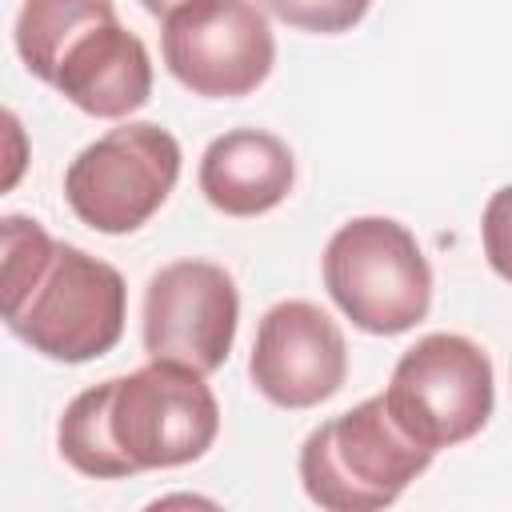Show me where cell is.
<instances>
[{
    "label": "cell",
    "instance_id": "obj_1",
    "mask_svg": "<svg viewBox=\"0 0 512 512\" xmlns=\"http://www.w3.org/2000/svg\"><path fill=\"white\" fill-rule=\"evenodd\" d=\"M0 244L4 324L20 344L60 364H84L120 344L128 288L108 260L16 212L0 220Z\"/></svg>",
    "mask_w": 512,
    "mask_h": 512
},
{
    "label": "cell",
    "instance_id": "obj_2",
    "mask_svg": "<svg viewBox=\"0 0 512 512\" xmlns=\"http://www.w3.org/2000/svg\"><path fill=\"white\" fill-rule=\"evenodd\" d=\"M432 448L412 440L384 404V392L316 424L300 444V484L328 512H376L428 472Z\"/></svg>",
    "mask_w": 512,
    "mask_h": 512
},
{
    "label": "cell",
    "instance_id": "obj_3",
    "mask_svg": "<svg viewBox=\"0 0 512 512\" xmlns=\"http://www.w3.org/2000/svg\"><path fill=\"white\" fill-rule=\"evenodd\" d=\"M324 288L368 336H400L432 308V264L392 216H356L324 244Z\"/></svg>",
    "mask_w": 512,
    "mask_h": 512
},
{
    "label": "cell",
    "instance_id": "obj_4",
    "mask_svg": "<svg viewBox=\"0 0 512 512\" xmlns=\"http://www.w3.org/2000/svg\"><path fill=\"white\" fill-rule=\"evenodd\" d=\"M180 144L152 120H124L80 148L64 168V200L80 224L104 236L144 228L180 180Z\"/></svg>",
    "mask_w": 512,
    "mask_h": 512
},
{
    "label": "cell",
    "instance_id": "obj_5",
    "mask_svg": "<svg viewBox=\"0 0 512 512\" xmlns=\"http://www.w3.org/2000/svg\"><path fill=\"white\" fill-rule=\"evenodd\" d=\"M384 404L424 448H456L472 440L496 408L492 360L464 332H428L400 352Z\"/></svg>",
    "mask_w": 512,
    "mask_h": 512
},
{
    "label": "cell",
    "instance_id": "obj_6",
    "mask_svg": "<svg viewBox=\"0 0 512 512\" xmlns=\"http://www.w3.org/2000/svg\"><path fill=\"white\" fill-rule=\"evenodd\" d=\"M108 428L132 472L184 468L216 444L220 404L204 384V372L148 360L128 376H112Z\"/></svg>",
    "mask_w": 512,
    "mask_h": 512
},
{
    "label": "cell",
    "instance_id": "obj_7",
    "mask_svg": "<svg viewBox=\"0 0 512 512\" xmlns=\"http://www.w3.org/2000/svg\"><path fill=\"white\" fill-rule=\"evenodd\" d=\"M164 68L204 100L256 92L276 64V36L256 0H184L160 16Z\"/></svg>",
    "mask_w": 512,
    "mask_h": 512
},
{
    "label": "cell",
    "instance_id": "obj_8",
    "mask_svg": "<svg viewBox=\"0 0 512 512\" xmlns=\"http://www.w3.org/2000/svg\"><path fill=\"white\" fill-rule=\"evenodd\" d=\"M240 324V292L224 264L172 260L144 288L140 336L148 360H172L204 376L220 372Z\"/></svg>",
    "mask_w": 512,
    "mask_h": 512
},
{
    "label": "cell",
    "instance_id": "obj_9",
    "mask_svg": "<svg viewBox=\"0 0 512 512\" xmlns=\"http://www.w3.org/2000/svg\"><path fill=\"white\" fill-rule=\"evenodd\" d=\"M248 376L268 404L288 412L332 400L348 380V344L340 324L312 300L272 304L256 324Z\"/></svg>",
    "mask_w": 512,
    "mask_h": 512
},
{
    "label": "cell",
    "instance_id": "obj_10",
    "mask_svg": "<svg viewBox=\"0 0 512 512\" xmlns=\"http://www.w3.org/2000/svg\"><path fill=\"white\" fill-rule=\"evenodd\" d=\"M56 88L72 108L96 120H128L152 96L148 44L120 24V16L84 28L52 68Z\"/></svg>",
    "mask_w": 512,
    "mask_h": 512
},
{
    "label": "cell",
    "instance_id": "obj_11",
    "mask_svg": "<svg viewBox=\"0 0 512 512\" xmlns=\"http://www.w3.org/2000/svg\"><path fill=\"white\" fill-rule=\"evenodd\" d=\"M196 184L224 216H264L288 200L296 184V156L276 132L232 128L204 148Z\"/></svg>",
    "mask_w": 512,
    "mask_h": 512
},
{
    "label": "cell",
    "instance_id": "obj_12",
    "mask_svg": "<svg viewBox=\"0 0 512 512\" xmlns=\"http://www.w3.org/2000/svg\"><path fill=\"white\" fill-rule=\"evenodd\" d=\"M112 16H116L112 0H24L16 12V28H12L16 56L40 84H48L64 48L84 28L112 20Z\"/></svg>",
    "mask_w": 512,
    "mask_h": 512
},
{
    "label": "cell",
    "instance_id": "obj_13",
    "mask_svg": "<svg viewBox=\"0 0 512 512\" xmlns=\"http://www.w3.org/2000/svg\"><path fill=\"white\" fill-rule=\"evenodd\" d=\"M108 392L112 380H100L84 392H76L56 424V448L60 456L92 480H124L136 476L128 468V460L120 456V448L112 444V428H108Z\"/></svg>",
    "mask_w": 512,
    "mask_h": 512
},
{
    "label": "cell",
    "instance_id": "obj_14",
    "mask_svg": "<svg viewBox=\"0 0 512 512\" xmlns=\"http://www.w3.org/2000/svg\"><path fill=\"white\" fill-rule=\"evenodd\" d=\"M268 16L284 20L288 28H300V32H316V36H340V32H352L372 0H256Z\"/></svg>",
    "mask_w": 512,
    "mask_h": 512
},
{
    "label": "cell",
    "instance_id": "obj_15",
    "mask_svg": "<svg viewBox=\"0 0 512 512\" xmlns=\"http://www.w3.org/2000/svg\"><path fill=\"white\" fill-rule=\"evenodd\" d=\"M480 244L488 256V268L512 284V184L496 188L480 216Z\"/></svg>",
    "mask_w": 512,
    "mask_h": 512
},
{
    "label": "cell",
    "instance_id": "obj_16",
    "mask_svg": "<svg viewBox=\"0 0 512 512\" xmlns=\"http://www.w3.org/2000/svg\"><path fill=\"white\" fill-rule=\"evenodd\" d=\"M140 4H144V8H148L156 20H160L164 12H172V8H176V4H184V0H140Z\"/></svg>",
    "mask_w": 512,
    "mask_h": 512
}]
</instances>
